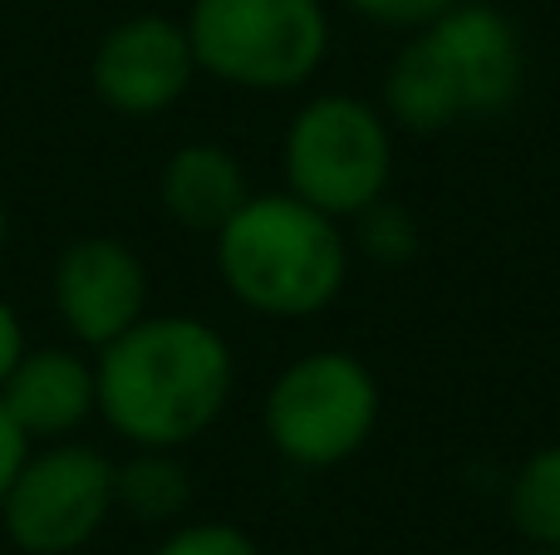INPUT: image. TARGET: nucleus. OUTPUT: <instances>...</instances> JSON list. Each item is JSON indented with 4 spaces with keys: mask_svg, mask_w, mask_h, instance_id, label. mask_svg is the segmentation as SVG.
I'll list each match as a JSON object with an SVG mask.
<instances>
[{
    "mask_svg": "<svg viewBox=\"0 0 560 555\" xmlns=\"http://www.w3.org/2000/svg\"><path fill=\"white\" fill-rule=\"evenodd\" d=\"M25 354V330H20V315L10 310V300H0V383L10 379V369Z\"/></svg>",
    "mask_w": 560,
    "mask_h": 555,
    "instance_id": "18",
    "label": "nucleus"
},
{
    "mask_svg": "<svg viewBox=\"0 0 560 555\" xmlns=\"http://www.w3.org/2000/svg\"><path fill=\"white\" fill-rule=\"evenodd\" d=\"M522 555H560V546H526Z\"/></svg>",
    "mask_w": 560,
    "mask_h": 555,
    "instance_id": "19",
    "label": "nucleus"
},
{
    "mask_svg": "<svg viewBox=\"0 0 560 555\" xmlns=\"http://www.w3.org/2000/svg\"><path fill=\"white\" fill-rule=\"evenodd\" d=\"M158 197H163L167 216L187 232H207L217 236L252 197L246 167L232 147L222 143H183L173 157L163 163L158 177Z\"/></svg>",
    "mask_w": 560,
    "mask_h": 555,
    "instance_id": "11",
    "label": "nucleus"
},
{
    "mask_svg": "<svg viewBox=\"0 0 560 555\" xmlns=\"http://www.w3.org/2000/svg\"><path fill=\"white\" fill-rule=\"evenodd\" d=\"M98 413L133 448H187L226 413L236 359L197 315H143L98 350Z\"/></svg>",
    "mask_w": 560,
    "mask_h": 555,
    "instance_id": "1",
    "label": "nucleus"
},
{
    "mask_svg": "<svg viewBox=\"0 0 560 555\" xmlns=\"http://www.w3.org/2000/svg\"><path fill=\"white\" fill-rule=\"evenodd\" d=\"M153 555H261V546L232 521H192L177 527Z\"/></svg>",
    "mask_w": 560,
    "mask_h": 555,
    "instance_id": "15",
    "label": "nucleus"
},
{
    "mask_svg": "<svg viewBox=\"0 0 560 555\" xmlns=\"http://www.w3.org/2000/svg\"><path fill=\"white\" fill-rule=\"evenodd\" d=\"M25 458H30V438L20 433V423L5 413V403H0V501H5L15 472L25 468Z\"/></svg>",
    "mask_w": 560,
    "mask_h": 555,
    "instance_id": "17",
    "label": "nucleus"
},
{
    "mask_svg": "<svg viewBox=\"0 0 560 555\" xmlns=\"http://www.w3.org/2000/svg\"><path fill=\"white\" fill-rule=\"evenodd\" d=\"M354 15L374 20V25H394V29H423L428 20H438L453 0H345Z\"/></svg>",
    "mask_w": 560,
    "mask_h": 555,
    "instance_id": "16",
    "label": "nucleus"
},
{
    "mask_svg": "<svg viewBox=\"0 0 560 555\" xmlns=\"http://www.w3.org/2000/svg\"><path fill=\"white\" fill-rule=\"evenodd\" d=\"M55 310L74 340L114 344L148 315V271L133 246L114 236H84L59 251L55 265Z\"/></svg>",
    "mask_w": 560,
    "mask_h": 555,
    "instance_id": "9",
    "label": "nucleus"
},
{
    "mask_svg": "<svg viewBox=\"0 0 560 555\" xmlns=\"http://www.w3.org/2000/svg\"><path fill=\"white\" fill-rule=\"evenodd\" d=\"M114 507V462L84 442H55L25 458L0 501V521L15 551L74 555L104 531Z\"/></svg>",
    "mask_w": 560,
    "mask_h": 555,
    "instance_id": "7",
    "label": "nucleus"
},
{
    "mask_svg": "<svg viewBox=\"0 0 560 555\" xmlns=\"http://www.w3.org/2000/svg\"><path fill=\"white\" fill-rule=\"evenodd\" d=\"M266 438L290 468H339L378 428V379L349 350H310L266 393Z\"/></svg>",
    "mask_w": 560,
    "mask_h": 555,
    "instance_id": "6",
    "label": "nucleus"
},
{
    "mask_svg": "<svg viewBox=\"0 0 560 555\" xmlns=\"http://www.w3.org/2000/svg\"><path fill=\"white\" fill-rule=\"evenodd\" d=\"M5 226H10L5 222V202H0V251H5Z\"/></svg>",
    "mask_w": 560,
    "mask_h": 555,
    "instance_id": "20",
    "label": "nucleus"
},
{
    "mask_svg": "<svg viewBox=\"0 0 560 555\" xmlns=\"http://www.w3.org/2000/svg\"><path fill=\"white\" fill-rule=\"evenodd\" d=\"M114 501L133 521L163 527L192 507V472L177 462V448H138L124 468H114Z\"/></svg>",
    "mask_w": 560,
    "mask_h": 555,
    "instance_id": "12",
    "label": "nucleus"
},
{
    "mask_svg": "<svg viewBox=\"0 0 560 555\" xmlns=\"http://www.w3.org/2000/svg\"><path fill=\"white\" fill-rule=\"evenodd\" d=\"M506 517L526 546H560V442L536 448L506 487Z\"/></svg>",
    "mask_w": 560,
    "mask_h": 555,
    "instance_id": "13",
    "label": "nucleus"
},
{
    "mask_svg": "<svg viewBox=\"0 0 560 555\" xmlns=\"http://www.w3.org/2000/svg\"><path fill=\"white\" fill-rule=\"evenodd\" d=\"M192 74H197V55H192V39H187V25H177L167 15L118 20L98 39L94 64H89L94 94L114 114H128V118H148L173 108L187 94Z\"/></svg>",
    "mask_w": 560,
    "mask_h": 555,
    "instance_id": "8",
    "label": "nucleus"
},
{
    "mask_svg": "<svg viewBox=\"0 0 560 555\" xmlns=\"http://www.w3.org/2000/svg\"><path fill=\"white\" fill-rule=\"evenodd\" d=\"M0 403L30 442L65 438L98 409L94 364H84L74 350H25L0 383Z\"/></svg>",
    "mask_w": 560,
    "mask_h": 555,
    "instance_id": "10",
    "label": "nucleus"
},
{
    "mask_svg": "<svg viewBox=\"0 0 560 555\" xmlns=\"http://www.w3.org/2000/svg\"><path fill=\"white\" fill-rule=\"evenodd\" d=\"M280 167H285V192H295L315 212L335 222L359 216L388 192L394 177L388 118L354 94L310 98L285 128Z\"/></svg>",
    "mask_w": 560,
    "mask_h": 555,
    "instance_id": "5",
    "label": "nucleus"
},
{
    "mask_svg": "<svg viewBox=\"0 0 560 555\" xmlns=\"http://www.w3.org/2000/svg\"><path fill=\"white\" fill-rule=\"evenodd\" d=\"M217 271L246 310L310 320L345 291L349 241L335 216L315 212L295 192H252L217 232Z\"/></svg>",
    "mask_w": 560,
    "mask_h": 555,
    "instance_id": "3",
    "label": "nucleus"
},
{
    "mask_svg": "<svg viewBox=\"0 0 560 555\" xmlns=\"http://www.w3.org/2000/svg\"><path fill=\"white\" fill-rule=\"evenodd\" d=\"M187 39L202 74L252 94H285L325 64L329 10L325 0H192Z\"/></svg>",
    "mask_w": 560,
    "mask_h": 555,
    "instance_id": "4",
    "label": "nucleus"
},
{
    "mask_svg": "<svg viewBox=\"0 0 560 555\" xmlns=\"http://www.w3.org/2000/svg\"><path fill=\"white\" fill-rule=\"evenodd\" d=\"M354 222H359V246H364L369 261H378V265H404V261H413V251H418V226H413V216H408L398 202L378 197V202H369L364 212L354 216Z\"/></svg>",
    "mask_w": 560,
    "mask_h": 555,
    "instance_id": "14",
    "label": "nucleus"
},
{
    "mask_svg": "<svg viewBox=\"0 0 560 555\" xmlns=\"http://www.w3.org/2000/svg\"><path fill=\"white\" fill-rule=\"evenodd\" d=\"M526 84V49L497 5H447L394 55L384 114L404 133H443L463 118H497Z\"/></svg>",
    "mask_w": 560,
    "mask_h": 555,
    "instance_id": "2",
    "label": "nucleus"
}]
</instances>
